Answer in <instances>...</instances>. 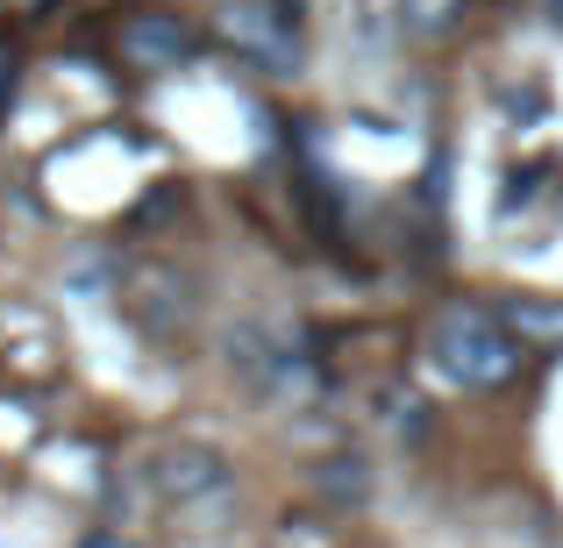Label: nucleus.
<instances>
[{
  "label": "nucleus",
  "mask_w": 563,
  "mask_h": 548,
  "mask_svg": "<svg viewBox=\"0 0 563 548\" xmlns=\"http://www.w3.org/2000/svg\"><path fill=\"white\" fill-rule=\"evenodd\" d=\"M521 357H528V343L514 335V321L478 300H456L428 321V364L456 392H499L521 370Z\"/></svg>",
  "instance_id": "f257e3e1"
},
{
  "label": "nucleus",
  "mask_w": 563,
  "mask_h": 548,
  "mask_svg": "<svg viewBox=\"0 0 563 548\" xmlns=\"http://www.w3.org/2000/svg\"><path fill=\"white\" fill-rule=\"evenodd\" d=\"M300 8L307 0H221L214 36L229 43L243 65L286 79V71H300Z\"/></svg>",
  "instance_id": "f03ea898"
},
{
  "label": "nucleus",
  "mask_w": 563,
  "mask_h": 548,
  "mask_svg": "<svg viewBox=\"0 0 563 548\" xmlns=\"http://www.w3.org/2000/svg\"><path fill=\"white\" fill-rule=\"evenodd\" d=\"M229 364L243 370V384L257 399H272V406H307V399L321 392L314 357H300V349H292L286 335H272V328H235L229 335Z\"/></svg>",
  "instance_id": "7ed1b4c3"
},
{
  "label": "nucleus",
  "mask_w": 563,
  "mask_h": 548,
  "mask_svg": "<svg viewBox=\"0 0 563 548\" xmlns=\"http://www.w3.org/2000/svg\"><path fill=\"white\" fill-rule=\"evenodd\" d=\"M151 484L172 506H192V499L229 492V463H221V449H207V441H172V449L151 456Z\"/></svg>",
  "instance_id": "20e7f679"
},
{
  "label": "nucleus",
  "mask_w": 563,
  "mask_h": 548,
  "mask_svg": "<svg viewBox=\"0 0 563 548\" xmlns=\"http://www.w3.org/2000/svg\"><path fill=\"white\" fill-rule=\"evenodd\" d=\"M192 51H200V36H192L179 14H136V22L122 29V57L143 65V71H179Z\"/></svg>",
  "instance_id": "39448f33"
},
{
  "label": "nucleus",
  "mask_w": 563,
  "mask_h": 548,
  "mask_svg": "<svg viewBox=\"0 0 563 548\" xmlns=\"http://www.w3.org/2000/svg\"><path fill=\"white\" fill-rule=\"evenodd\" d=\"M471 8H478V0H393L399 36H407V43H442L450 29H464Z\"/></svg>",
  "instance_id": "423d86ee"
},
{
  "label": "nucleus",
  "mask_w": 563,
  "mask_h": 548,
  "mask_svg": "<svg viewBox=\"0 0 563 548\" xmlns=\"http://www.w3.org/2000/svg\"><path fill=\"white\" fill-rule=\"evenodd\" d=\"M499 314L514 321V335H521L528 349H563V300H542V292H528V300H507Z\"/></svg>",
  "instance_id": "0eeeda50"
},
{
  "label": "nucleus",
  "mask_w": 563,
  "mask_h": 548,
  "mask_svg": "<svg viewBox=\"0 0 563 548\" xmlns=\"http://www.w3.org/2000/svg\"><path fill=\"white\" fill-rule=\"evenodd\" d=\"M14 71H22V51L0 36V114H8V100H14Z\"/></svg>",
  "instance_id": "6e6552de"
},
{
  "label": "nucleus",
  "mask_w": 563,
  "mask_h": 548,
  "mask_svg": "<svg viewBox=\"0 0 563 548\" xmlns=\"http://www.w3.org/2000/svg\"><path fill=\"white\" fill-rule=\"evenodd\" d=\"M0 8H8V14H43L51 0H0Z\"/></svg>",
  "instance_id": "1a4fd4ad"
},
{
  "label": "nucleus",
  "mask_w": 563,
  "mask_h": 548,
  "mask_svg": "<svg viewBox=\"0 0 563 548\" xmlns=\"http://www.w3.org/2000/svg\"><path fill=\"white\" fill-rule=\"evenodd\" d=\"M550 22H556V29H563V0H550Z\"/></svg>",
  "instance_id": "9d476101"
}]
</instances>
